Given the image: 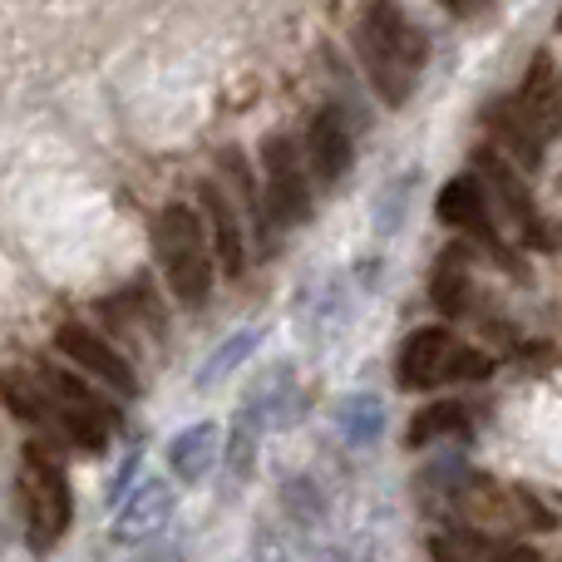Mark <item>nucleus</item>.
Instances as JSON below:
<instances>
[{"mask_svg":"<svg viewBox=\"0 0 562 562\" xmlns=\"http://www.w3.org/2000/svg\"><path fill=\"white\" fill-rule=\"evenodd\" d=\"M217 168H223L227 188L233 198L243 203V217L247 227L257 233V247H272V217H267V193H257V178H252V164H247L237 148H217Z\"/></svg>","mask_w":562,"mask_h":562,"instance_id":"obj_19","label":"nucleus"},{"mask_svg":"<svg viewBox=\"0 0 562 562\" xmlns=\"http://www.w3.org/2000/svg\"><path fill=\"white\" fill-rule=\"evenodd\" d=\"M281 504H286L291 514L301 518V524H316V518L326 514V504H321V488L311 484V479H291L286 494H281Z\"/></svg>","mask_w":562,"mask_h":562,"instance_id":"obj_26","label":"nucleus"},{"mask_svg":"<svg viewBox=\"0 0 562 562\" xmlns=\"http://www.w3.org/2000/svg\"><path fill=\"white\" fill-rule=\"evenodd\" d=\"M178 508V494L168 479H134L124 494L114 498V514H109V538L114 543H148L168 528Z\"/></svg>","mask_w":562,"mask_h":562,"instance_id":"obj_11","label":"nucleus"},{"mask_svg":"<svg viewBox=\"0 0 562 562\" xmlns=\"http://www.w3.org/2000/svg\"><path fill=\"white\" fill-rule=\"evenodd\" d=\"M154 257L164 272L168 291L183 306H203L213 296V277H217V243L207 213L193 203H164L154 217Z\"/></svg>","mask_w":562,"mask_h":562,"instance_id":"obj_2","label":"nucleus"},{"mask_svg":"<svg viewBox=\"0 0 562 562\" xmlns=\"http://www.w3.org/2000/svg\"><path fill=\"white\" fill-rule=\"evenodd\" d=\"M558 25H562V15H558Z\"/></svg>","mask_w":562,"mask_h":562,"instance_id":"obj_29","label":"nucleus"},{"mask_svg":"<svg viewBox=\"0 0 562 562\" xmlns=\"http://www.w3.org/2000/svg\"><path fill=\"white\" fill-rule=\"evenodd\" d=\"M439 514H449L464 528H479V533H494V538L548 533V528L558 524L553 508L538 494H528V488H518V484H498V479L479 474V469H464V474L454 479V488L445 494Z\"/></svg>","mask_w":562,"mask_h":562,"instance_id":"obj_3","label":"nucleus"},{"mask_svg":"<svg viewBox=\"0 0 562 562\" xmlns=\"http://www.w3.org/2000/svg\"><path fill=\"white\" fill-rule=\"evenodd\" d=\"M409 193H415V173L400 178V188H395V183L385 188V198H380V207H375V227H380V233H395V227L405 223V203H409Z\"/></svg>","mask_w":562,"mask_h":562,"instance_id":"obj_25","label":"nucleus"},{"mask_svg":"<svg viewBox=\"0 0 562 562\" xmlns=\"http://www.w3.org/2000/svg\"><path fill=\"white\" fill-rule=\"evenodd\" d=\"M474 173L484 178L488 198H494L498 223L514 227L518 243L538 247V252H553V247H558V233L548 227V217H543V207H538L533 188H528L524 168H518L508 154H498L494 144H484V148L474 154Z\"/></svg>","mask_w":562,"mask_h":562,"instance_id":"obj_7","label":"nucleus"},{"mask_svg":"<svg viewBox=\"0 0 562 562\" xmlns=\"http://www.w3.org/2000/svg\"><path fill=\"white\" fill-rule=\"evenodd\" d=\"M435 5L454 10V15H469V10H474V5H479V0H435Z\"/></svg>","mask_w":562,"mask_h":562,"instance_id":"obj_27","label":"nucleus"},{"mask_svg":"<svg viewBox=\"0 0 562 562\" xmlns=\"http://www.w3.org/2000/svg\"><path fill=\"white\" fill-rule=\"evenodd\" d=\"M350 45H356L360 75L385 104L400 109L415 94V79L429 59V40L400 0H366L356 30H350Z\"/></svg>","mask_w":562,"mask_h":562,"instance_id":"obj_1","label":"nucleus"},{"mask_svg":"<svg viewBox=\"0 0 562 562\" xmlns=\"http://www.w3.org/2000/svg\"><path fill=\"white\" fill-rule=\"evenodd\" d=\"M400 390H439V385H479L494 375V356L469 340H459L449 326H419L400 346Z\"/></svg>","mask_w":562,"mask_h":562,"instance_id":"obj_5","label":"nucleus"},{"mask_svg":"<svg viewBox=\"0 0 562 562\" xmlns=\"http://www.w3.org/2000/svg\"><path fill=\"white\" fill-rule=\"evenodd\" d=\"M15 498L30 553H55L59 538L69 533V518H75V494H69V474L45 445H30L20 454Z\"/></svg>","mask_w":562,"mask_h":562,"instance_id":"obj_4","label":"nucleus"},{"mask_svg":"<svg viewBox=\"0 0 562 562\" xmlns=\"http://www.w3.org/2000/svg\"><path fill=\"white\" fill-rule=\"evenodd\" d=\"M484 124H488V134H494L498 144L508 148V158H514L518 168H538V164H543V144H548V138L538 134V128L528 124L524 114H518L514 99H498V104H488Z\"/></svg>","mask_w":562,"mask_h":562,"instance_id":"obj_18","label":"nucleus"},{"mask_svg":"<svg viewBox=\"0 0 562 562\" xmlns=\"http://www.w3.org/2000/svg\"><path fill=\"white\" fill-rule=\"evenodd\" d=\"M217 459H223V429L213 419H198L183 435L168 439V469H173L178 484H203L217 469Z\"/></svg>","mask_w":562,"mask_h":562,"instance_id":"obj_15","label":"nucleus"},{"mask_svg":"<svg viewBox=\"0 0 562 562\" xmlns=\"http://www.w3.org/2000/svg\"><path fill=\"white\" fill-rule=\"evenodd\" d=\"M40 380H45L49 400H55V435H65L69 445H79L85 454H99V449L109 445V429H114V405H109L104 395H99L94 385L85 380V370H75L65 360V366H55V360H40L35 370Z\"/></svg>","mask_w":562,"mask_h":562,"instance_id":"obj_6","label":"nucleus"},{"mask_svg":"<svg viewBox=\"0 0 562 562\" xmlns=\"http://www.w3.org/2000/svg\"><path fill=\"white\" fill-rule=\"evenodd\" d=\"M55 350L69 360L75 370H85L89 380H99L104 390H114L119 400H134L138 395V375H134V356L119 350L114 340H104L99 330L79 326V321H65L55 330Z\"/></svg>","mask_w":562,"mask_h":562,"instance_id":"obj_10","label":"nucleus"},{"mask_svg":"<svg viewBox=\"0 0 562 562\" xmlns=\"http://www.w3.org/2000/svg\"><path fill=\"white\" fill-rule=\"evenodd\" d=\"M330 419H336V435L346 449H375L380 435H385V400L370 395V390H360V395H346L336 400V409H330Z\"/></svg>","mask_w":562,"mask_h":562,"instance_id":"obj_17","label":"nucleus"},{"mask_svg":"<svg viewBox=\"0 0 562 562\" xmlns=\"http://www.w3.org/2000/svg\"><path fill=\"white\" fill-rule=\"evenodd\" d=\"M360 286H350V277H326L301 306V326L311 330V340H326L336 326H346V316L356 311Z\"/></svg>","mask_w":562,"mask_h":562,"instance_id":"obj_20","label":"nucleus"},{"mask_svg":"<svg viewBox=\"0 0 562 562\" xmlns=\"http://www.w3.org/2000/svg\"><path fill=\"white\" fill-rule=\"evenodd\" d=\"M262 346V330L247 326V330H233V336L223 340V346L213 350V356L203 360V370H198V390H217L233 370H243L247 360H252V350Z\"/></svg>","mask_w":562,"mask_h":562,"instance_id":"obj_24","label":"nucleus"},{"mask_svg":"<svg viewBox=\"0 0 562 562\" xmlns=\"http://www.w3.org/2000/svg\"><path fill=\"white\" fill-rule=\"evenodd\" d=\"M514 109L543 138L562 134V79H558L553 55H548V49H538V55H533V65H528L524 85H518V94H514Z\"/></svg>","mask_w":562,"mask_h":562,"instance_id":"obj_14","label":"nucleus"},{"mask_svg":"<svg viewBox=\"0 0 562 562\" xmlns=\"http://www.w3.org/2000/svg\"><path fill=\"white\" fill-rule=\"evenodd\" d=\"M306 158L311 173H316L321 188H336L340 178L350 173V158H356V138H350V124L336 104L316 109L306 124Z\"/></svg>","mask_w":562,"mask_h":562,"instance_id":"obj_12","label":"nucleus"},{"mask_svg":"<svg viewBox=\"0 0 562 562\" xmlns=\"http://www.w3.org/2000/svg\"><path fill=\"white\" fill-rule=\"evenodd\" d=\"M198 207L207 213V227H213L217 267H223V277L237 281L247 272V233H243L247 217L237 213V198H227L223 188H217V178H207V183L198 188Z\"/></svg>","mask_w":562,"mask_h":562,"instance_id":"obj_13","label":"nucleus"},{"mask_svg":"<svg viewBox=\"0 0 562 562\" xmlns=\"http://www.w3.org/2000/svg\"><path fill=\"white\" fill-rule=\"evenodd\" d=\"M296 409H301V395H296V375H291V366H277V370H267L262 375V385L247 395V405H243V419H252L257 429H281V425H291L296 419Z\"/></svg>","mask_w":562,"mask_h":562,"instance_id":"obj_16","label":"nucleus"},{"mask_svg":"<svg viewBox=\"0 0 562 562\" xmlns=\"http://www.w3.org/2000/svg\"><path fill=\"white\" fill-rule=\"evenodd\" d=\"M474 429V409L464 400H439V405H425L415 419H409V445H429V439L445 435H469Z\"/></svg>","mask_w":562,"mask_h":562,"instance_id":"obj_23","label":"nucleus"},{"mask_svg":"<svg viewBox=\"0 0 562 562\" xmlns=\"http://www.w3.org/2000/svg\"><path fill=\"white\" fill-rule=\"evenodd\" d=\"M340 562H366V558H340Z\"/></svg>","mask_w":562,"mask_h":562,"instance_id":"obj_28","label":"nucleus"},{"mask_svg":"<svg viewBox=\"0 0 562 562\" xmlns=\"http://www.w3.org/2000/svg\"><path fill=\"white\" fill-rule=\"evenodd\" d=\"M435 217L445 227H454V233H464L469 243H479L488 257H498L504 267H514V272H524V267L508 257V243L498 237V213H494V198H488L484 178L479 173H459L449 178L445 188H439L435 198Z\"/></svg>","mask_w":562,"mask_h":562,"instance_id":"obj_9","label":"nucleus"},{"mask_svg":"<svg viewBox=\"0 0 562 562\" xmlns=\"http://www.w3.org/2000/svg\"><path fill=\"white\" fill-rule=\"evenodd\" d=\"M262 168H267V217H272V227L277 233L306 227L311 193H316V173H311L306 148L286 134H267Z\"/></svg>","mask_w":562,"mask_h":562,"instance_id":"obj_8","label":"nucleus"},{"mask_svg":"<svg viewBox=\"0 0 562 562\" xmlns=\"http://www.w3.org/2000/svg\"><path fill=\"white\" fill-rule=\"evenodd\" d=\"M469 243H449L435 257V272H429V301H435L445 316H464L469 311Z\"/></svg>","mask_w":562,"mask_h":562,"instance_id":"obj_21","label":"nucleus"},{"mask_svg":"<svg viewBox=\"0 0 562 562\" xmlns=\"http://www.w3.org/2000/svg\"><path fill=\"white\" fill-rule=\"evenodd\" d=\"M508 538H494V533H479V528H439L429 533V562H494L504 553Z\"/></svg>","mask_w":562,"mask_h":562,"instance_id":"obj_22","label":"nucleus"}]
</instances>
